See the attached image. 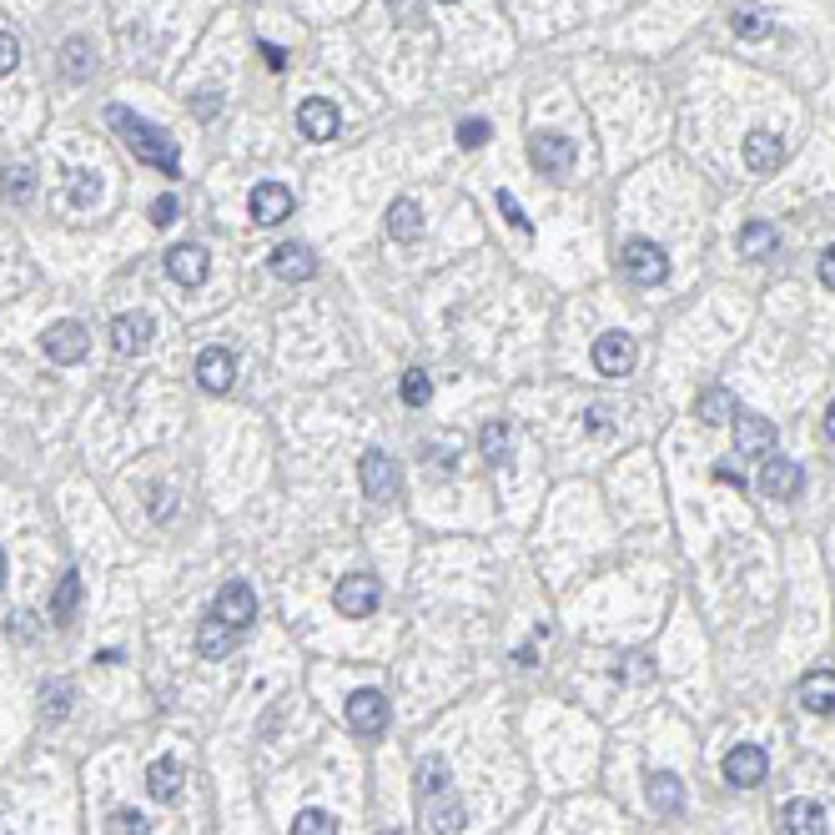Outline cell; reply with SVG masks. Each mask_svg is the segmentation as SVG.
<instances>
[{"instance_id":"cell-1","label":"cell","mask_w":835,"mask_h":835,"mask_svg":"<svg viewBox=\"0 0 835 835\" xmlns=\"http://www.w3.org/2000/svg\"><path fill=\"white\" fill-rule=\"evenodd\" d=\"M107 121H111V132H121V146H126L136 162L156 167L162 177H181V152L162 126H152L146 116H136V111H126V107H107Z\"/></svg>"},{"instance_id":"cell-2","label":"cell","mask_w":835,"mask_h":835,"mask_svg":"<svg viewBox=\"0 0 835 835\" xmlns=\"http://www.w3.org/2000/svg\"><path fill=\"white\" fill-rule=\"evenodd\" d=\"M417 811L428 821L433 835H458L464 831V805H458L454 786H448V760L443 755H428L417 760Z\"/></svg>"},{"instance_id":"cell-3","label":"cell","mask_w":835,"mask_h":835,"mask_svg":"<svg viewBox=\"0 0 835 835\" xmlns=\"http://www.w3.org/2000/svg\"><path fill=\"white\" fill-rule=\"evenodd\" d=\"M620 267H624V277H630L634 287H659L669 277V257H665V247L659 242H649V237H630L620 247Z\"/></svg>"},{"instance_id":"cell-4","label":"cell","mask_w":835,"mask_h":835,"mask_svg":"<svg viewBox=\"0 0 835 835\" xmlns=\"http://www.w3.org/2000/svg\"><path fill=\"white\" fill-rule=\"evenodd\" d=\"M574 142L559 132H534L528 136V162L538 167V177H569L574 171Z\"/></svg>"},{"instance_id":"cell-5","label":"cell","mask_w":835,"mask_h":835,"mask_svg":"<svg viewBox=\"0 0 835 835\" xmlns=\"http://www.w3.org/2000/svg\"><path fill=\"white\" fill-rule=\"evenodd\" d=\"M358 478H363V493H368L372 503L398 499V489H403V474H398V464L382 454V448H368V454H363Z\"/></svg>"},{"instance_id":"cell-6","label":"cell","mask_w":835,"mask_h":835,"mask_svg":"<svg viewBox=\"0 0 835 835\" xmlns=\"http://www.w3.org/2000/svg\"><path fill=\"white\" fill-rule=\"evenodd\" d=\"M41 347H46V358H51V363L71 368V363H81V358H86L91 337H86V327L76 323V318H60V323H51L46 333H41Z\"/></svg>"},{"instance_id":"cell-7","label":"cell","mask_w":835,"mask_h":835,"mask_svg":"<svg viewBox=\"0 0 835 835\" xmlns=\"http://www.w3.org/2000/svg\"><path fill=\"white\" fill-rule=\"evenodd\" d=\"M378 599H382V589H378V579H368V574H347V579H337V589H333V604H337L343 620H368L372 609H378Z\"/></svg>"},{"instance_id":"cell-8","label":"cell","mask_w":835,"mask_h":835,"mask_svg":"<svg viewBox=\"0 0 835 835\" xmlns=\"http://www.w3.org/2000/svg\"><path fill=\"white\" fill-rule=\"evenodd\" d=\"M212 614H216L222 624H232V630H247V624L257 620V594H252L247 579H232V584L216 589Z\"/></svg>"},{"instance_id":"cell-9","label":"cell","mask_w":835,"mask_h":835,"mask_svg":"<svg viewBox=\"0 0 835 835\" xmlns=\"http://www.w3.org/2000/svg\"><path fill=\"white\" fill-rule=\"evenodd\" d=\"M247 212L257 227H277V222H287L292 216V191L282 187V181H257L247 197Z\"/></svg>"},{"instance_id":"cell-10","label":"cell","mask_w":835,"mask_h":835,"mask_svg":"<svg viewBox=\"0 0 835 835\" xmlns=\"http://www.w3.org/2000/svg\"><path fill=\"white\" fill-rule=\"evenodd\" d=\"M197 382H202V393H212V398L232 393V382H237V358H232L227 347H202V353H197Z\"/></svg>"},{"instance_id":"cell-11","label":"cell","mask_w":835,"mask_h":835,"mask_svg":"<svg viewBox=\"0 0 835 835\" xmlns=\"http://www.w3.org/2000/svg\"><path fill=\"white\" fill-rule=\"evenodd\" d=\"M776 423L755 413H735V454L741 458H776Z\"/></svg>"},{"instance_id":"cell-12","label":"cell","mask_w":835,"mask_h":835,"mask_svg":"<svg viewBox=\"0 0 835 835\" xmlns=\"http://www.w3.org/2000/svg\"><path fill=\"white\" fill-rule=\"evenodd\" d=\"M347 725L358 730V735H382V730H388V694L353 690L347 694Z\"/></svg>"},{"instance_id":"cell-13","label":"cell","mask_w":835,"mask_h":835,"mask_svg":"<svg viewBox=\"0 0 835 835\" xmlns=\"http://www.w3.org/2000/svg\"><path fill=\"white\" fill-rule=\"evenodd\" d=\"M765 776H770V760H765L760 745H735V750L725 755V780H730L735 790L765 786Z\"/></svg>"},{"instance_id":"cell-14","label":"cell","mask_w":835,"mask_h":835,"mask_svg":"<svg viewBox=\"0 0 835 835\" xmlns=\"http://www.w3.org/2000/svg\"><path fill=\"white\" fill-rule=\"evenodd\" d=\"M156 337V323H152V312H121L116 323H111V347H116L121 358H136V353H146Z\"/></svg>"},{"instance_id":"cell-15","label":"cell","mask_w":835,"mask_h":835,"mask_svg":"<svg viewBox=\"0 0 835 835\" xmlns=\"http://www.w3.org/2000/svg\"><path fill=\"white\" fill-rule=\"evenodd\" d=\"M167 272L177 287H202L207 272H212V257H207L202 242H181V247L167 252Z\"/></svg>"},{"instance_id":"cell-16","label":"cell","mask_w":835,"mask_h":835,"mask_svg":"<svg viewBox=\"0 0 835 835\" xmlns=\"http://www.w3.org/2000/svg\"><path fill=\"white\" fill-rule=\"evenodd\" d=\"M800 489H805V474H800L795 458H765L760 468V493L765 499H800Z\"/></svg>"},{"instance_id":"cell-17","label":"cell","mask_w":835,"mask_h":835,"mask_svg":"<svg viewBox=\"0 0 835 835\" xmlns=\"http://www.w3.org/2000/svg\"><path fill=\"white\" fill-rule=\"evenodd\" d=\"M298 126L308 142H333L337 132H343V116H337L333 101H323V96H308L298 107Z\"/></svg>"},{"instance_id":"cell-18","label":"cell","mask_w":835,"mask_h":835,"mask_svg":"<svg viewBox=\"0 0 835 835\" xmlns=\"http://www.w3.org/2000/svg\"><path fill=\"white\" fill-rule=\"evenodd\" d=\"M825 825H831V815H825L821 800L795 795L780 805V831L786 835H825Z\"/></svg>"},{"instance_id":"cell-19","label":"cell","mask_w":835,"mask_h":835,"mask_svg":"<svg viewBox=\"0 0 835 835\" xmlns=\"http://www.w3.org/2000/svg\"><path fill=\"white\" fill-rule=\"evenodd\" d=\"M594 368L604 372V378H630V368H634V337L630 333H604L594 343Z\"/></svg>"},{"instance_id":"cell-20","label":"cell","mask_w":835,"mask_h":835,"mask_svg":"<svg viewBox=\"0 0 835 835\" xmlns=\"http://www.w3.org/2000/svg\"><path fill=\"white\" fill-rule=\"evenodd\" d=\"M780 162H786V142H780L776 132H750L745 136V167H750L755 177L780 171Z\"/></svg>"},{"instance_id":"cell-21","label":"cell","mask_w":835,"mask_h":835,"mask_svg":"<svg viewBox=\"0 0 835 835\" xmlns=\"http://www.w3.org/2000/svg\"><path fill=\"white\" fill-rule=\"evenodd\" d=\"M272 272L282 277V282H312V277H318V257H312V247H302V242H282V247L272 252Z\"/></svg>"},{"instance_id":"cell-22","label":"cell","mask_w":835,"mask_h":835,"mask_svg":"<svg viewBox=\"0 0 835 835\" xmlns=\"http://www.w3.org/2000/svg\"><path fill=\"white\" fill-rule=\"evenodd\" d=\"M800 704L811 715H835V669H811L800 680Z\"/></svg>"},{"instance_id":"cell-23","label":"cell","mask_w":835,"mask_h":835,"mask_svg":"<svg viewBox=\"0 0 835 835\" xmlns=\"http://www.w3.org/2000/svg\"><path fill=\"white\" fill-rule=\"evenodd\" d=\"M242 630H232V624H222L212 614V620H202V630H197V655L202 659H227L232 649H237Z\"/></svg>"},{"instance_id":"cell-24","label":"cell","mask_w":835,"mask_h":835,"mask_svg":"<svg viewBox=\"0 0 835 835\" xmlns=\"http://www.w3.org/2000/svg\"><path fill=\"white\" fill-rule=\"evenodd\" d=\"M181 780H187V770H181L171 755L152 760V770H146V790H152V800H162V805H171V800L181 795Z\"/></svg>"},{"instance_id":"cell-25","label":"cell","mask_w":835,"mask_h":835,"mask_svg":"<svg viewBox=\"0 0 835 835\" xmlns=\"http://www.w3.org/2000/svg\"><path fill=\"white\" fill-rule=\"evenodd\" d=\"M417 232H423V207H417L413 197H398V202L388 207V237L393 242H417Z\"/></svg>"},{"instance_id":"cell-26","label":"cell","mask_w":835,"mask_h":835,"mask_svg":"<svg viewBox=\"0 0 835 835\" xmlns=\"http://www.w3.org/2000/svg\"><path fill=\"white\" fill-rule=\"evenodd\" d=\"M649 805H655L659 815H680V811H684V786H680V776L655 770V776H649Z\"/></svg>"},{"instance_id":"cell-27","label":"cell","mask_w":835,"mask_h":835,"mask_svg":"<svg viewBox=\"0 0 835 835\" xmlns=\"http://www.w3.org/2000/svg\"><path fill=\"white\" fill-rule=\"evenodd\" d=\"M776 247H780V232L770 222H745L741 227V257L765 263V257H776Z\"/></svg>"},{"instance_id":"cell-28","label":"cell","mask_w":835,"mask_h":835,"mask_svg":"<svg viewBox=\"0 0 835 835\" xmlns=\"http://www.w3.org/2000/svg\"><path fill=\"white\" fill-rule=\"evenodd\" d=\"M76 609H81V574L66 569V574H60V584H56V594H51V620L71 624Z\"/></svg>"},{"instance_id":"cell-29","label":"cell","mask_w":835,"mask_h":835,"mask_svg":"<svg viewBox=\"0 0 835 835\" xmlns=\"http://www.w3.org/2000/svg\"><path fill=\"white\" fill-rule=\"evenodd\" d=\"M91 71H96L91 41H86V36H71L66 46H60V76H66V81H86Z\"/></svg>"},{"instance_id":"cell-30","label":"cell","mask_w":835,"mask_h":835,"mask_svg":"<svg viewBox=\"0 0 835 835\" xmlns=\"http://www.w3.org/2000/svg\"><path fill=\"white\" fill-rule=\"evenodd\" d=\"M513 448V428H509V417H493V423H483V433H478V454L489 458V464H503Z\"/></svg>"},{"instance_id":"cell-31","label":"cell","mask_w":835,"mask_h":835,"mask_svg":"<svg viewBox=\"0 0 835 835\" xmlns=\"http://www.w3.org/2000/svg\"><path fill=\"white\" fill-rule=\"evenodd\" d=\"M694 413H700V423H735V398L725 393V388H704L700 398H694Z\"/></svg>"},{"instance_id":"cell-32","label":"cell","mask_w":835,"mask_h":835,"mask_svg":"<svg viewBox=\"0 0 835 835\" xmlns=\"http://www.w3.org/2000/svg\"><path fill=\"white\" fill-rule=\"evenodd\" d=\"M0 197L15 207H25L31 197H36V177H31V167H5L0 171Z\"/></svg>"},{"instance_id":"cell-33","label":"cell","mask_w":835,"mask_h":835,"mask_svg":"<svg viewBox=\"0 0 835 835\" xmlns=\"http://www.w3.org/2000/svg\"><path fill=\"white\" fill-rule=\"evenodd\" d=\"M66 715H71V684L66 680L46 684V690H41V720H46V725H60Z\"/></svg>"},{"instance_id":"cell-34","label":"cell","mask_w":835,"mask_h":835,"mask_svg":"<svg viewBox=\"0 0 835 835\" xmlns=\"http://www.w3.org/2000/svg\"><path fill=\"white\" fill-rule=\"evenodd\" d=\"M398 393H403L408 408H423V403L433 398V378H428L423 368H408V372H403V388H398Z\"/></svg>"},{"instance_id":"cell-35","label":"cell","mask_w":835,"mask_h":835,"mask_svg":"<svg viewBox=\"0 0 835 835\" xmlns=\"http://www.w3.org/2000/svg\"><path fill=\"white\" fill-rule=\"evenodd\" d=\"M292 835H337V821L327 811H318V805H308V811H298V821H292Z\"/></svg>"},{"instance_id":"cell-36","label":"cell","mask_w":835,"mask_h":835,"mask_svg":"<svg viewBox=\"0 0 835 835\" xmlns=\"http://www.w3.org/2000/svg\"><path fill=\"white\" fill-rule=\"evenodd\" d=\"M735 36H745V41L770 36V15H765L760 5H745V11H735Z\"/></svg>"},{"instance_id":"cell-37","label":"cell","mask_w":835,"mask_h":835,"mask_svg":"<svg viewBox=\"0 0 835 835\" xmlns=\"http://www.w3.org/2000/svg\"><path fill=\"white\" fill-rule=\"evenodd\" d=\"M146 831H152V825H146V815H142V811H116V815L107 821V831H101V835H146Z\"/></svg>"},{"instance_id":"cell-38","label":"cell","mask_w":835,"mask_h":835,"mask_svg":"<svg viewBox=\"0 0 835 835\" xmlns=\"http://www.w3.org/2000/svg\"><path fill=\"white\" fill-rule=\"evenodd\" d=\"M71 202L76 207H91L96 197H101V177H96V171H71Z\"/></svg>"},{"instance_id":"cell-39","label":"cell","mask_w":835,"mask_h":835,"mask_svg":"<svg viewBox=\"0 0 835 835\" xmlns=\"http://www.w3.org/2000/svg\"><path fill=\"white\" fill-rule=\"evenodd\" d=\"M483 142H489V121H483V116L458 121V146H464V152H478Z\"/></svg>"},{"instance_id":"cell-40","label":"cell","mask_w":835,"mask_h":835,"mask_svg":"<svg viewBox=\"0 0 835 835\" xmlns=\"http://www.w3.org/2000/svg\"><path fill=\"white\" fill-rule=\"evenodd\" d=\"M499 212L509 216V227H513V232H524V237L534 232V222L524 216V207H519V197H513V191H499Z\"/></svg>"},{"instance_id":"cell-41","label":"cell","mask_w":835,"mask_h":835,"mask_svg":"<svg viewBox=\"0 0 835 835\" xmlns=\"http://www.w3.org/2000/svg\"><path fill=\"white\" fill-rule=\"evenodd\" d=\"M15 66H21V41L11 31H0V76H11Z\"/></svg>"},{"instance_id":"cell-42","label":"cell","mask_w":835,"mask_h":835,"mask_svg":"<svg viewBox=\"0 0 835 835\" xmlns=\"http://www.w3.org/2000/svg\"><path fill=\"white\" fill-rule=\"evenodd\" d=\"M177 216H181L177 197H156V202H152V227H171Z\"/></svg>"},{"instance_id":"cell-43","label":"cell","mask_w":835,"mask_h":835,"mask_svg":"<svg viewBox=\"0 0 835 835\" xmlns=\"http://www.w3.org/2000/svg\"><path fill=\"white\" fill-rule=\"evenodd\" d=\"M815 272H821V287H831L835 292V247L821 252V267H815Z\"/></svg>"},{"instance_id":"cell-44","label":"cell","mask_w":835,"mask_h":835,"mask_svg":"<svg viewBox=\"0 0 835 835\" xmlns=\"http://www.w3.org/2000/svg\"><path fill=\"white\" fill-rule=\"evenodd\" d=\"M257 51H263V60H267V66H272V71H282V66H287L282 46H272V41H263V46H257Z\"/></svg>"},{"instance_id":"cell-45","label":"cell","mask_w":835,"mask_h":835,"mask_svg":"<svg viewBox=\"0 0 835 835\" xmlns=\"http://www.w3.org/2000/svg\"><path fill=\"white\" fill-rule=\"evenodd\" d=\"M609 428V417H604V408H589V433H604Z\"/></svg>"},{"instance_id":"cell-46","label":"cell","mask_w":835,"mask_h":835,"mask_svg":"<svg viewBox=\"0 0 835 835\" xmlns=\"http://www.w3.org/2000/svg\"><path fill=\"white\" fill-rule=\"evenodd\" d=\"M825 438H831V443H835V403H831V408H825Z\"/></svg>"},{"instance_id":"cell-47","label":"cell","mask_w":835,"mask_h":835,"mask_svg":"<svg viewBox=\"0 0 835 835\" xmlns=\"http://www.w3.org/2000/svg\"><path fill=\"white\" fill-rule=\"evenodd\" d=\"M0 584H5V554H0Z\"/></svg>"},{"instance_id":"cell-48","label":"cell","mask_w":835,"mask_h":835,"mask_svg":"<svg viewBox=\"0 0 835 835\" xmlns=\"http://www.w3.org/2000/svg\"><path fill=\"white\" fill-rule=\"evenodd\" d=\"M443 5H454V0H443Z\"/></svg>"}]
</instances>
